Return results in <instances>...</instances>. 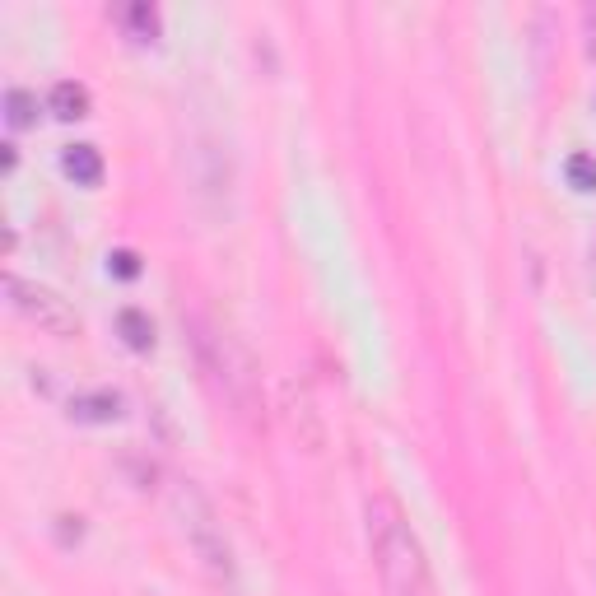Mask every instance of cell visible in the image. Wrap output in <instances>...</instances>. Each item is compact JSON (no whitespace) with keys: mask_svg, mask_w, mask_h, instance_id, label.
I'll return each mask as SVG.
<instances>
[{"mask_svg":"<svg viewBox=\"0 0 596 596\" xmlns=\"http://www.w3.org/2000/svg\"><path fill=\"white\" fill-rule=\"evenodd\" d=\"M368 545H373V564L387 587V596H429V564L424 550L410 531L401 503L387 494L368 499Z\"/></svg>","mask_w":596,"mask_h":596,"instance_id":"1","label":"cell"},{"mask_svg":"<svg viewBox=\"0 0 596 596\" xmlns=\"http://www.w3.org/2000/svg\"><path fill=\"white\" fill-rule=\"evenodd\" d=\"M5 298H10V308L19 312V317H28V322L38 326V331H47V336H75V331H80L75 308H70L61 294H52V289L28 285L19 275H5Z\"/></svg>","mask_w":596,"mask_h":596,"instance_id":"2","label":"cell"},{"mask_svg":"<svg viewBox=\"0 0 596 596\" xmlns=\"http://www.w3.org/2000/svg\"><path fill=\"white\" fill-rule=\"evenodd\" d=\"M177 508L187 513V541H191V550H196V559H201L205 569L215 573V578H229V541H224V531L215 527V513H210V503L201 499V494H177Z\"/></svg>","mask_w":596,"mask_h":596,"instance_id":"3","label":"cell"},{"mask_svg":"<svg viewBox=\"0 0 596 596\" xmlns=\"http://www.w3.org/2000/svg\"><path fill=\"white\" fill-rule=\"evenodd\" d=\"M70 415L84 424H112L122 415V396L117 392H84L70 401Z\"/></svg>","mask_w":596,"mask_h":596,"instance_id":"4","label":"cell"},{"mask_svg":"<svg viewBox=\"0 0 596 596\" xmlns=\"http://www.w3.org/2000/svg\"><path fill=\"white\" fill-rule=\"evenodd\" d=\"M61 168H66V177H75V187H98L103 182V154L94 145H70Z\"/></svg>","mask_w":596,"mask_h":596,"instance_id":"5","label":"cell"},{"mask_svg":"<svg viewBox=\"0 0 596 596\" xmlns=\"http://www.w3.org/2000/svg\"><path fill=\"white\" fill-rule=\"evenodd\" d=\"M52 112L61 117V122H80L84 112H89V89L75 80H61L52 89Z\"/></svg>","mask_w":596,"mask_h":596,"instance_id":"6","label":"cell"},{"mask_svg":"<svg viewBox=\"0 0 596 596\" xmlns=\"http://www.w3.org/2000/svg\"><path fill=\"white\" fill-rule=\"evenodd\" d=\"M117 331H122V340L131 350H154V322H149L140 308L117 312Z\"/></svg>","mask_w":596,"mask_h":596,"instance_id":"7","label":"cell"},{"mask_svg":"<svg viewBox=\"0 0 596 596\" xmlns=\"http://www.w3.org/2000/svg\"><path fill=\"white\" fill-rule=\"evenodd\" d=\"M5 122H10L14 131L33 126L38 122V98L24 94V89H10V94H5Z\"/></svg>","mask_w":596,"mask_h":596,"instance_id":"8","label":"cell"},{"mask_svg":"<svg viewBox=\"0 0 596 596\" xmlns=\"http://www.w3.org/2000/svg\"><path fill=\"white\" fill-rule=\"evenodd\" d=\"M126 24H131V33H136L140 42L159 38V10H154V5H131V10H126Z\"/></svg>","mask_w":596,"mask_h":596,"instance_id":"9","label":"cell"},{"mask_svg":"<svg viewBox=\"0 0 596 596\" xmlns=\"http://www.w3.org/2000/svg\"><path fill=\"white\" fill-rule=\"evenodd\" d=\"M564 173H569V182L578 191H596V159L592 154H573V159L564 163Z\"/></svg>","mask_w":596,"mask_h":596,"instance_id":"10","label":"cell"},{"mask_svg":"<svg viewBox=\"0 0 596 596\" xmlns=\"http://www.w3.org/2000/svg\"><path fill=\"white\" fill-rule=\"evenodd\" d=\"M108 266H112V275H122V280H136L140 275V257L131 252V247H117L108 257Z\"/></svg>","mask_w":596,"mask_h":596,"instance_id":"11","label":"cell"}]
</instances>
